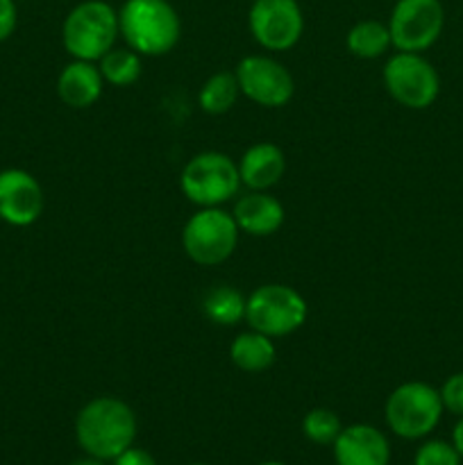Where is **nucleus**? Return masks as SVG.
<instances>
[{"label": "nucleus", "mask_w": 463, "mask_h": 465, "mask_svg": "<svg viewBox=\"0 0 463 465\" xmlns=\"http://www.w3.org/2000/svg\"><path fill=\"white\" fill-rule=\"evenodd\" d=\"M248 27L261 48L284 53L302 39L304 14L295 0H254L248 14Z\"/></svg>", "instance_id": "11"}, {"label": "nucleus", "mask_w": 463, "mask_h": 465, "mask_svg": "<svg viewBox=\"0 0 463 465\" xmlns=\"http://www.w3.org/2000/svg\"><path fill=\"white\" fill-rule=\"evenodd\" d=\"M236 225L250 236H271L281 230L286 221L284 204L268 191H248L232 209Z\"/></svg>", "instance_id": "14"}, {"label": "nucleus", "mask_w": 463, "mask_h": 465, "mask_svg": "<svg viewBox=\"0 0 463 465\" xmlns=\"http://www.w3.org/2000/svg\"><path fill=\"white\" fill-rule=\"evenodd\" d=\"M461 461L463 459L454 448V443L440 439L425 440L413 457V465H461Z\"/></svg>", "instance_id": "23"}, {"label": "nucleus", "mask_w": 463, "mask_h": 465, "mask_svg": "<svg viewBox=\"0 0 463 465\" xmlns=\"http://www.w3.org/2000/svg\"><path fill=\"white\" fill-rule=\"evenodd\" d=\"M18 25V9L14 0H0V44L14 35Z\"/></svg>", "instance_id": "25"}, {"label": "nucleus", "mask_w": 463, "mask_h": 465, "mask_svg": "<svg viewBox=\"0 0 463 465\" xmlns=\"http://www.w3.org/2000/svg\"><path fill=\"white\" fill-rule=\"evenodd\" d=\"M452 443H454V448H457V452L461 454V459H463V416L458 418V422H457V425H454Z\"/></svg>", "instance_id": "27"}, {"label": "nucleus", "mask_w": 463, "mask_h": 465, "mask_svg": "<svg viewBox=\"0 0 463 465\" xmlns=\"http://www.w3.org/2000/svg\"><path fill=\"white\" fill-rule=\"evenodd\" d=\"M241 89L234 71H218L204 80L198 91V104L209 116H222L230 112L239 100Z\"/></svg>", "instance_id": "20"}, {"label": "nucleus", "mask_w": 463, "mask_h": 465, "mask_svg": "<svg viewBox=\"0 0 463 465\" xmlns=\"http://www.w3.org/2000/svg\"><path fill=\"white\" fill-rule=\"evenodd\" d=\"M241 94L259 107L280 109L291 103L295 94L293 75L284 64L268 54H248L234 68Z\"/></svg>", "instance_id": "10"}, {"label": "nucleus", "mask_w": 463, "mask_h": 465, "mask_svg": "<svg viewBox=\"0 0 463 465\" xmlns=\"http://www.w3.org/2000/svg\"><path fill=\"white\" fill-rule=\"evenodd\" d=\"M286 154L271 141H259L250 145L239 159L241 184L248 191H268L284 177Z\"/></svg>", "instance_id": "15"}, {"label": "nucleus", "mask_w": 463, "mask_h": 465, "mask_svg": "<svg viewBox=\"0 0 463 465\" xmlns=\"http://www.w3.org/2000/svg\"><path fill=\"white\" fill-rule=\"evenodd\" d=\"M136 413L123 400L103 395L77 411L75 439L82 452L98 461H113L136 440Z\"/></svg>", "instance_id": "1"}, {"label": "nucleus", "mask_w": 463, "mask_h": 465, "mask_svg": "<svg viewBox=\"0 0 463 465\" xmlns=\"http://www.w3.org/2000/svg\"><path fill=\"white\" fill-rule=\"evenodd\" d=\"M239 163L225 153L207 150L186 162L180 175V189L186 200L202 207H221L241 189Z\"/></svg>", "instance_id": "5"}, {"label": "nucleus", "mask_w": 463, "mask_h": 465, "mask_svg": "<svg viewBox=\"0 0 463 465\" xmlns=\"http://www.w3.org/2000/svg\"><path fill=\"white\" fill-rule=\"evenodd\" d=\"M259 465H286V463H281V461H263V463H259Z\"/></svg>", "instance_id": "29"}, {"label": "nucleus", "mask_w": 463, "mask_h": 465, "mask_svg": "<svg viewBox=\"0 0 463 465\" xmlns=\"http://www.w3.org/2000/svg\"><path fill=\"white\" fill-rule=\"evenodd\" d=\"M331 448L336 465H389L390 461V443L384 431L363 422L343 427Z\"/></svg>", "instance_id": "13"}, {"label": "nucleus", "mask_w": 463, "mask_h": 465, "mask_svg": "<svg viewBox=\"0 0 463 465\" xmlns=\"http://www.w3.org/2000/svg\"><path fill=\"white\" fill-rule=\"evenodd\" d=\"M239 234L241 230L232 212L202 207L186 221L182 230V248L198 266H218L234 254Z\"/></svg>", "instance_id": "6"}, {"label": "nucleus", "mask_w": 463, "mask_h": 465, "mask_svg": "<svg viewBox=\"0 0 463 465\" xmlns=\"http://www.w3.org/2000/svg\"><path fill=\"white\" fill-rule=\"evenodd\" d=\"M191 465H204V463H191Z\"/></svg>", "instance_id": "30"}, {"label": "nucleus", "mask_w": 463, "mask_h": 465, "mask_svg": "<svg viewBox=\"0 0 463 465\" xmlns=\"http://www.w3.org/2000/svg\"><path fill=\"white\" fill-rule=\"evenodd\" d=\"M307 300L286 284H263L248 295L245 322L271 339H281L298 331L307 322Z\"/></svg>", "instance_id": "7"}, {"label": "nucleus", "mask_w": 463, "mask_h": 465, "mask_svg": "<svg viewBox=\"0 0 463 465\" xmlns=\"http://www.w3.org/2000/svg\"><path fill=\"white\" fill-rule=\"evenodd\" d=\"M277 350L271 336L257 330H248L236 336L230 345V359L239 371L263 372L275 363Z\"/></svg>", "instance_id": "17"}, {"label": "nucleus", "mask_w": 463, "mask_h": 465, "mask_svg": "<svg viewBox=\"0 0 463 465\" xmlns=\"http://www.w3.org/2000/svg\"><path fill=\"white\" fill-rule=\"evenodd\" d=\"M386 25L390 30L395 50L425 53L443 35V3L440 0H398Z\"/></svg>", "instance_id": "9"}, {"label": "nucleus", "mask_w": 463, "mask_h": 465, "mask_svg": "<svg viewBox=\"0 0 463 465\" xmlns=\"http://www.w3.org/2000/svg\"><path fill=\"white\" fill-rule=\"evenodd\" d=\"M118 30L141 57H162L180 41L182 21L168 0H125L118 9Z\"/></svg>", "instance_id": "2"}, {"label": "nucleus", "mask_w": 463, "mask_h": 465, "mask_svg": "<svg viewBox=\"0 0 463 465\" xmlns=\"http://www.w3.org/2000/svg\"><path fill=\"white\" fill-rule=\"evenodd\" d=\"M345 45L350 53L359 59H377L384 57L390 48V30L386 23L375 21V18H366V21L354 23L345 36Z\"/></svg>", "instance_id": "18"}, {"label": "nucleus", "mask_w": 463, "mask_h": 465, "mask_svg": "<svg viewBox=\"0 0 463 465\" xmlns=\"http://www.w3.org/2000/svg\"><path fill=\"white\" fill-rule=\"evenodd\" d=\"M71 465H104V461H98V459H80V461H73Z\"/></svg>", "instance_id": "28"}, {"label": "nucleus", "mask_w": 463, "mask_h": 465, "mask_svg": "<svg viewBox=\"0 0 463 465\" xmlns=\"http://www.w3.org/2000/svg\"><path fill=\"white\" fill-rule=\"evenodd\" d=\"M340 430H343L340 418L336 416L331 409H325V407L311 409L302 420V434L316 445H334V440L339 439Z\"/></svg>", "instance_id": "22"}, {"label": "nucleus", "mask_w": 463, "mask_h": 465, "mask_svg": "<svg viewBox=\"0 0 463 465\" xmlns=\"http://www.w3.org/2000/svg\"><path fill=\"white\" fill-rule=\"evenodd\" d=\"M443 411L438 389L427 381H404L386 400L384 418L395 436L420 440L438 427Z\"/></svg>", "instance_id": "4"}, {"label": "nucleus", "mask_w": 463, "mask_h": 465, "mask_svg": "<svg viewBox=\"0 0 463 465\" xmlns=\"http://www.w3.org/2000/svg\"><path fill=\"white\" fill-rule=\"evenodd\" d=\"M440 402H443L445 411L454 413V416H463V372H454L448 380L443 381V386L438 389Z\"/></svg>", "instance_id": "24"}, {"label": "nucleus", "mask_w": 463, "mask_h": 465, "mask_svg": "<svg viewBox=\"0 0 463 465\" xmlns=\"http://www.w3.org/2000/svg\"><path fill=\"white\" fill-rule=\"evenodd\" d=\"M384 86L390 98L402 107L420 112L431 107L440 94L438 71L422 53H395L386 62Z\"/></svg>", "instance_id": "8"}, {"label": "nucleus", "mask_w": 463, "mask_h": 465, "mask_svg": "<svg viewBox=\"0 0 463 465\" xmlns=\"http://www.w3.org/2000/svg\"><path fill=\"white\" fill-rule=\"evenodd\" d=\"M118 9L104 0H82L62 23L64 50L73 59L98 64L116 45Z\"/></svg>", "instance_id": "3"}, {"label": "nucleus", "mask_w": 463, "mask_h": 465, "mask_svg": "<svg viewBox=\"0 0 463 465\" xmlns=\"http://www.w3.org/2000/svg\"><path fill=\"white\" fill-rule=\"evenodd\" d=\"M245 302L248 298L239 289L230 284H218L204 293L202 312L213 325L232 327L245 321Z\"/></svg>", "instance_id": "19"}, {"label": "nucleus", "mask_w": 463, "mask_h": 465, "mask_svg": "<svg viewBox=\"0 0 463 465\" xmlns=\"http://www.w3.org/2000/svg\"><path fill=\"white\" fill-rule=\"evenodd\" d=\"M104 89V77L95 62L73 59L57 77V95L66 107L86 109L98 103Z\"/></svg>", "instance_id": "16"}, {"label": "nucleus", "mask_w": 463, "mask_h": 465, "mask_svg": "<svg viewBox=\"0 0 463 465\" xmlns=\"http://www.w3.org/2000/svg\"><path fill=\"white\" fill-rule=\"evenodd\" d=\"M295 3H302V0H295Z\"/></svg>", "instance_id": "31"}, {"label": "nucleus", "mask_w": 463, "mask_h": 465, "mask_svg": "<svg viewBox=\"0 0 463 465\" xmlns=\"http://www.w3.org/2000/svg\"><path fill=\"white\" fill-rule=\"evenodd\" d=\"M45 207L44 189L32 173L23 168L0 171V221L12 227H30Z\"/></svg>", "instance_id": "12"}, {"label": "nucleus", "mask_w": 463, "mask_h": 465, "mask_svg": "<svg viewBox=\"0 0 463 465\" xmlns=\"http://www.w3.org/2000/svg\"><path fill=\"white\" fill-rule=\"evenodd\" d=\"M112 463L113 465H157V459H154L148 450L134 448V445H132V448H127L125 452L118 454Z\"/></svg>", "instance_id": "26"}, {"label": "nucleus", "mask_w": 463, "mask_h": 465, "mask_svg": "<svg viewBox=\"0 0 463 465\" xmlns=\"http://www.w3.org/2000/svg\"><path fill=\"white\" fill-rule=\"evenodd\" d=\"M141 54L134 53L127 45H113L107 54L98 62L100 73L104 77V84L112 86H132L143 73V62Z\"/></svg>", "instance_id": "21"}]
</instances>
